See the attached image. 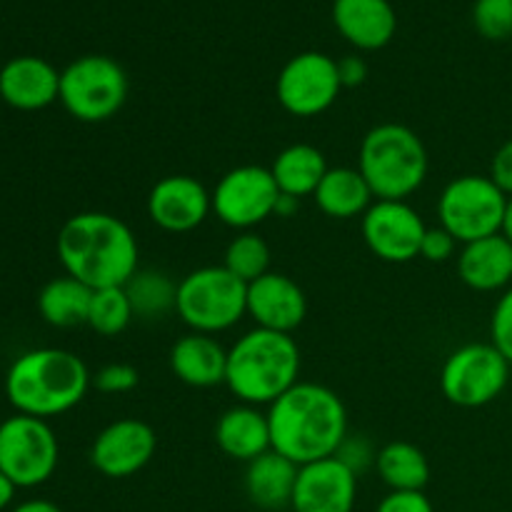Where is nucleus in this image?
I'll list each match as a JSON object with an SVG mask.
<instances>
[{"label": "nucleus", "instance_id": "obj_39", "mask_svg": "<svg viewBox=\"0 0 512 512\" xmlns=\"http://www.w3.org/2000/svg\"><path fill=\"white\" fill-rule=\"evenodd\" d=\"M13 512H63V508H58L50 500H25L18 508H13Z\"/></svg>", "mask_w": 512, "mask_h": 512}, {"label": "nucleus", "instance_id": "obj_7", "mask_svg": "<svg viewBox=\"0 0 512 512\" xmlns=\"http://www.w3.org/2000/svg\"><path fill=\"white\" fill-rule=\"evenodd\" d=\"M128 75L110 55H80L60 70V105L80 123H105L128 100Z\"/></svg>", "mask_w": 512, "mask_h": 512}, {"label": "nucleus", "instance_id": "obj_11", "mask_svg": "<svg viewBox=\"0 0 512 512\" xmlns=\"http://www.w3.org/2000/svg\"><path fill=\"white\" fill-rule=\"evenodd\" d=\"M343 83L338 75V60L318 50L293 55L275 80V95L285 113L295 118H318L333 108Z\"/></svg>", "mask_w": 512, "mask_h": 512}, {"label": "nucleus", "instance_id": "obj_29", "mask_svg": "<svg viewBox=\"0 0 512 512\" xmlns=\"http://www.w3.org/2000/svg\"><path fill=\"white\" fill-rule=\"evenodd\" d=\"M135 313L125 288H100L93 290L88 325L103 338H118L133 323Z\"/></svg>", "mask_w": 512, "mask_h": 512}, {"label": "nucleus", "instance_id": "obj_33", "mask_svg": "<svg viewBox=\"0 0 512 512\" xmlns=\"http://www.w3.org/2000/svg\"><path fill=\"white\" fill-rule=\"evenodd\" d=\"M490 343L512 365V285L495 303L493 318H490Z\"/></svg>", "mask_w": 512, "mask_h": 512}, {"label": "nucleus", "instance_id": "obj_24", "mask_svg": "<svg viewBox=\"0 0 512 512\" xmlns=\"http://www.w3.org/2000/svg\"><path fill=\"white\" fill-rule=\"evenodd\" d=\"M313 198L315 205L328 218L338 220L363 218L365 210L375 203V195L370 190L368 180L363 178V173L358 168H348V165L328 168V173L320 180Z\"/></svg>", "mask_w": 512, "mask_h": 512}, {"label": "nucleus", "instance_id": "obj_23", "mask_svg": "<svg viewBox=\"0 0 512 512\" xmlns=\"http://www.w3.org/2000/svg\"><path fill=\"white\" fill-rule=\"evenodd\" d=\"M298 470L293 460L280 455L278 450H268L260 458L250 460L245 468V493L250 503L263 510L290 508L298 483Z\"/></svg>", "mask_w": 512, "mask_h": 512}, {"label": "nucleus", "instance_id": "obj_10", "mask_svg": "<svg viewBox=\"0 0 512 512\" xmlns=\"http://www.w3.org/2000/svg\"><path fill=\"white\" fill-rule=\"evenodd\" d=\"M60 445L48 420L15 413L0 423V473L15 488H38L53 478Z\"/></svg>", "mask_w": 512, "mask_h": 512}, {"label": "nucleus", "instance_id": "obj_16", "mask_svg": "<svg viewBox=\"0 0 512 512\" xmlns=\"http://www.w3.org/2000/svg\"><path fill=\"white\" fill-rule=\"evenodd\" d=\"M358 500V475L333 455L318 463L300 465L293 512H353Z\"/></svg>", "mask_w": 512, "mask_h": 512}, {"label": "nucleus", "instance_id": "obj_18", "mask_svg": "<svg viewBox=\"0 0 512 512\" xmlns=\"http://www.w3.org/2000/svg\"><path fill=\"white\" fill-rule=\"evenodd\" d=\"M60 95V73L38 55H18L0 68V98L15 110H43Z\"/></svg>", "mask_w": 512, "mask_h": 512}, {"label": "nucleus", "instance_id": "obj_14", "mask_svg": "<svg viewBox=\"0 0 512 512\" xmlns=\"http://www.w3.org/2000/svg\"><path fill=\"white\" fill-rule=\"evenodd\" d=\"M158 438L145 420L118 418L105 425L90 445V463L100 475L113 480L140 473L153 460Z\"/></svg>", "mask_w": 512, "mask_h": 512}, {"label": "nucleus", "instance_id": "obj_15", "mask_svg": "<svg viewBox=\"0 0 512 512\" xmlns=\"http://www.w3.org/2000/svg\"><path fill=\"white\" fill-rule=\"evenodd\" d=\"M145 210L150 223L165 233H190L213 213V198L193 175H165L150 188Z\"/></svg>", "mask_w": 512, "mask_h": 512}, {"label": "nucleus", "instance_id": "obj_36", "mask_svg": "<svg viewBox=\"0 0 512 512\" xmlns=\"http://www.w3.org/2000/svg\"><path fill=\"white\" fill-rule=\"evenodd\" d=\"M375 455H378V453L370 448L368 440L350 438V435H348V438H345V443L340 445V450H338V455H335V458L343 460V463L348 465V468L353 470L355 475H360V473H365L370 465L375 468Z\"/></svg>", "mask_w": 512, "mask_h": 512}, {"label": "nucleus", "instance_id": "obj_4", "mask_svg": "<svg viewBox=\"0 0 512 512\" xmlns=\"http://www.w3.org/2000/svg\"><path fill=\"white\" fill-rule=\"evenodd\" d=\"M300 383V348L293 335L253 328L228 350L225 385L248 405H273Z\"/></svg>", "mask_w": 512, "mask_h": 512}, {"label": "nucleus", "instance_id": "obj_26", "mask_svg": "<svg viewBox=\"0 0 512 512\" xmlns=\"http://www.w3.org/2000/svg\"><path fill=\"white\" fill-rule=\"evenodd\" d=\"M90 303H93V288L80 280L63 275L43 285L38 293V313L53 328H75L88 325Z\"/></svg>", "mask_w": 512, "mask_h": 512}, {"label": "nucleus", "instance_id": "obj_28", "mask_svg": "<svg viewBox=\"0 0 512 512\" xmlns=\"http://www.w3.org/2000/svg\"><path fill=\"white\" fill-rule=\"evenodd\" d=\"M123 288L133 305L135 318L163 320L168 313H175L178 283L163 270H138Z\"/></svg>", "mask_w": 512, "mask_h": 512}, {"label": "nucleus", "instance_id": "obj_13", "mask_svg": "<svg viewBox=\"0 0 512 512\" xmlns=\"http://www.w3.org/2000/svg\"><path fill=\"white\" fill-rule=\"evenodd\" d=\"M360 230L375 258L400 265L420 258L428 225L408 200H375L360 218Z\"/></svg>", "mask_w": 512, "mask_h": 512}, {"label": "nucleus", "instance_id": "obj_17", "mask_svg": "<svg viewBox=\"0 0 512 512\" xmlns=\"http://www.w3.org/2000/svg\"><path fill=\"white\" fill-rule=\"evenodd\" d=\"M248 315L255 328L290 335L308 315V298L293 278L270 270L248 283Z\"/></svg>", "mask_w": 512, "mask_h": 512}, {"label": "nucleus", "instance_id": "obj_31", "mask_svg": "<svg viewBox=\"0 0 512 512\" xmlns=\"http://www.w3.org/2000/svg\"><path fill=\"white\" fill-rule=\"evenodd\" d=\"M473 23L483 38L508 40L512 35V0H475Z\"/></svg>", "mask_w": 512, "mask_h": 512}, {"label": "nucleus", "instance_id": "obj_32", "mask_svg": "<svg viewBox=\"0 0 512 512\" xmlns=\"http://www.w3.org/2000/svg\"><path fill=\"white\" fill-rule=\"evenodd\" d=\"M140 375L133 365L128 363H110L103 365L93 375V388L103 395H123L138 388Z\"/></svg>", "mask_w": 512, "mask_h": 512}, {"label": "nucleus", "instance_id": "obj_34", "mask_svg": "<svg viewBox=\"0 0 512 512\" xmlns=\"http://www.w3.org/2000/svg\"><path fill=\"white\" fill-rule=\"evenodd\" d=\"M458 240L438 225V228H428L425 230L423 245H420V258L428 260V263H448L450 258L458 255Z\"/></svg>", "mask_w": 512, "mask_h": 512}, {"label": "nucleus", "instance_id": "obj_2", "mask_svg": "<svg viewBox=\"0 0 512 512\" xmlns=\"http://www.w3.org/2000/svg\"><path fill=\"white\" fill-rule=\"evenodd\" d=\"M65 275L88 288H123L138 273V240L110 213H78L68 218L55 240Z\"/></svg>", "mask_w": 512, "mask_h": 512}, {"label": "nucleus", "instance_id": "obj_22", "mask_svg": "<svg viewBox=\"0 0 512 512\" xmlns=\"http://www.w3.org/2000/svg\"><path fill=\"white\" fill-rule=\"evenodd\" d=\"M215 443H218L220 453L228 455L230 460L248 465L250 460L273 450L268 413H263L258 405H233L218 418Z\"/></svg>", "mask_w": 512, "mask_h": 512}, {"label": "nucleus", "instance_id": "obj_38", "mask_svg": "<svg viewBox=\"0 0 512 512\" xmlns=\"http://www.w3.org/2000/svg\"><path fill=\"white\" fill-rule=\"evenodd\" d=\"M338 75L343 88H358L368 78V63L360 55H345L338 60Z\"/></svg>", "mask_w": 512, "mask_h": 512}, {"label": "nucleus", "instance_id": "obj_9", "mask_svg": "<svg viewBox=\"0 0 512 512\" xmlns=\"http://www.w3.org/2000/svg\"><path fill=\"white\" fill-rule=\"evenodd\" d=\"M512 365L493 343H468L453 350L440 370V390L458 408H485L508 388Z\"/></svg>", "mask_w": 512, "mask_h": 512}, {"label": "nucleus", "instance_id": "obj_27", "mask_svg": "<svg viewBox=\"0 0 512 512\" xmlns=\"http://www.w3.org/2000/svg\"><path fill=\"white\" fill-rule=\"evenodd\" d=\"M375 470L390 490H425L430 480V463L418 445L393 440L375 455Z\"/></svg>", "mask_w": 512, "mask_h": 512}, {"label": "nucleus", "instance_id": "obj_12", "mask_svg": "<svg viewBox=\"0 0 512 512\" xmlns=\"http://www.w3.org/2000/svg\"><path fill=\"white\" fill-rule=\"evenodd\" d=\"M213 213L228 228L253 230L275 215L280 190L275 185L270 168L263 165H238L228 170L210 193Z\"/></svg>", "mask_w": 512, "mask_h": 512}, {"label": "nucleus", "instance_id": "obj_3", "mask_svg": "<svg viewBox=\"0 0 512 512\" xmlns=\"http://www.w3.org/2000/svg\"><path fill=\"white\" fill-rule=\"evenodd\" d=\"M93 385L83 358L63 348L18 355L5 373V395L20 415L48 420L73 410Z\"/></svg>", "mask_w": 512, "mask_h": 512}, {"label": "nucleus", "instance_id": "obj_37", "mask_svg": "<svg viewBox=\"0 0 512 512\" xmlns=\"http://www.w3.org/2000/svg\"><path fill=\"white\" fill-rule=\"evenodd\" d=\"M490 180L503 190L508 198H512V140L500 145L490 163Z\"/></svg>", "mask_w": 512, "mask_h": 512}, {"label": "nucleus", "instance_id": "obj_19", "mask_svg": "<svg viewBox=\"0 0 512 512\" xmlns=\"http://www.w3.org/2000/svg\"><path fill=\"white\" fill-rule=\"evenodd\" d=\"M333 23L358 50H380L395 38L398 15L390 0H335Z\"/></svg>", "mask_w": 512, "mask_h": 512}, {"label": "nucleus", "instance_id": "obj_25", "mask_svg": "<svg viewBox=\"0 0 512 512\" xmlns=\"http://www.w3.org/2000/svg\"><path fill=\"white\" fill-rule=\"evenodd\" d=\"M275 185L283 195L290 198H308L318 190L320 180L328 173V160L323 150L308 143H295L280 150L270 165Z\"/></svg>", "mask_w": 512, "mask_h": 512}, {"label": "nucleus", "instance_id": "obj_20", "mask_svg": "<svg viewBox=\"0 0 512 512\" xmlns=\"http://www.w3.org/2000/svg\"><path fill=\"white\" fill-rule=\"evenodd\" d=\"M170 370L175 378L190 388H215L225 383L228 370V350L218 343L215 335L193 333L178 338L168 355Z\"/></svg>", "mask_w": 512, "mask_h": 512}, {"label": "nucleus", "instance_id": "obj_6", "mask_svg": "<svg viewBox=\"0 0 512 512\" xmlns=\"http://www.w3.org/2000/svg\"><path fill=\"white\" fill-rule=\"evenodd\" d=\"M175 313L193 333H225L248 315V283L225 265H205L178 283Z\"/></svg>", "mask_w": 512, "mask_h": 512}, {"label": "nucleus", "instance_id": "obj_8", "mask_svg": "<svg viewBox=\"0 0 512 512\" xmlns=\"http://www.w3.org/2000/svg\"><path fill=\"white\" fill-rule=\"evenodd\" d=\"M508 195L490 175H460L443 188L438 198L440 225L460 245L498 235L503 228Z\"/></svg>", "mask_w": 512, "mask_h": 512}, {"label": "nucleus", "instance_id": "obj_30", "mask_svg": "<svg viewBox=\"0 0 512 512\" xmlns=\"http://www.w3.org/2000/svg\"><path fill=\"white\" fill-rule=\"evenodd\" d=\"M225 268L243 283H253L260 275L270 273V248L258 233L243 230L225 248Z\"/></svg>", "mask_w": 512, "mask_h": 512}, {"label": "nucleus", "instance_id": "obj_1", "mask_svg": "<svg viewBox=\"0 0 512 512\" xmlns=\"http://www.w3.org/2000/svg\"><path fill=\"white\" fill-rule=\"evenodd\" d=\"M273 450L295 465L338 455L348 438V410L338 393L318 383H295L268 408Z\"/></svg>", "mask_w": 512, "mask_h": 512}, {"label": "nucleus", "instance_id": "obj_42", "mask_svg": "<svg viewBox=\"0 0 512 512\" xmlns=\"http://www.w3.org/2000/svg\"><path fill=\"white\" fill-rule=\"evenodd\" d=\"M500 233H503L512 245V198H508V208H505V218H503V228H500Z\"/></svg>", "mask_w": 512, "mask_h": 512}, {"label": "nucleus", "instance_id": "obj_41", "mask_svg": "<svg viewBox=\"0 0 512 512\" xmlns=\"http://www.w3.org/2000/svg\"><path fill=\"white\" fill-rule=\"evenodd\" d=\"M15 490H18V488L13 485V480H10L5 473H0V512H3L10 503H13Z\"/></svg>", "mask_w": 512, "mask_h": 512}, {"label": "nucleus", "instance_id": "obj_21", "mask_svg": "<svg viewBox=\"0 0 512 512\" xmlns=\"http://www.w3.org/2000/svg\"><path fill=\"white\" fill-rule=\"evenodd\" d=\"M458 275L470 290L498 293L512 285V245L503 233L465 243L458 253Z\"/></svg>", "mask_w": 512, "mask_h": 512}, {"label": "nucleus", "instance_id": "obj_40", "mask_svg": "<svg viewBox=\"0 0 512 512\" xmlns=\"http://www.w3.org/2000/svg\"><path fill=\"white\" fill-rule=\"evenodd\" d=\"M298 208H300L298 198H290V195L280 193L278 205H275V215H278V218H290V215L298 213Z\"/></svg>", "mask_w": 512, "mask_h": 512}, {"label": "nucleus", "instance_id": "obj_35", "mask_svg": "<svg viewBox=\"0 0 512 512\" xmlns=\"http://www.w3.org/2000/svg\"><path fill=\"white\" fill-rule=\"evenodd\" d=\"M375 512H435L423 490H390Z\"/></svg>", "mask_w": 512, "mask_h": 512}, {"label": "nucleus", "instance_id": "obj_5", "mask_svg": "<svg viewBox=\"0 0 512 512\" xmlns=\"http://www.w3.org/2000/svg\"><path fill=\"white\" fill-rule=\"evenodd\" d=\"M428 150L415 130L400 123H380L365 133L358 170L375 200H408L428 178Z\"/></svg>", "mask_w": 512, "mask_h": 512}]
</instances>
